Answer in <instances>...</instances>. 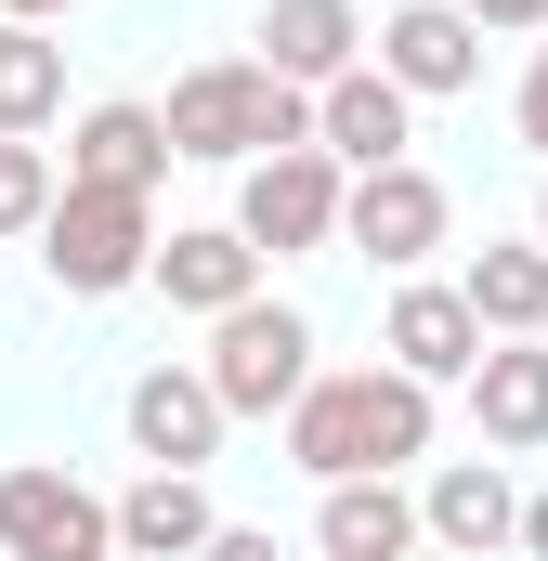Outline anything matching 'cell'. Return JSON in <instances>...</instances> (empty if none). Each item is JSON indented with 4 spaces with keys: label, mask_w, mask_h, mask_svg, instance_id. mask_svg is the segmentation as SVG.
Listing matches in <instances>:
<instances>
[{
    "label": "cell",
    "mask_w": 548,
    "mask_h": 561,
    "mask_svg": "<svg viewBox=\"0 0 548 561\" xmlns=\"http://www.w3.org/2000/svg\"><path fill=\"white\" fill-rule=\"evenodd\" d=\"M287 457H300L313 483H379V470L431 457V379H406V366H340V379H313V392L287 405Z\"/></svg>",
    "instance_id": "6da1fadb"
},
{
    "label": "cell",
    "mask_w": 548,
    "mask_h": 561,
    "mask_svg": "<svg viewBox=\"0 0 548 561\" xmlns=\"http://www.w3.org/2000/svg\"><path fill=\"white\" fill-rule=\"evenodd\" d=\"M39 262H53L66 300H118V287L157 275V209L118 196V183H66L53 222H39Z\"/></svg>",
    "instance_id": "7a4b0ae2"
},
{
    "label": "cell",
    "mask_w": 548,
    "mask_h": 561,
    "mask_svg": "<svg viewBox=\"0 0 548 561\" xmlns=\"http://www.w3.org/2000/svg\"><path fill=\"white\" fill-rule=\"evenodd\" d=\"M209 392H222L236 419L300 405V392H313V313H300V300H236V313L209 327Z\"/></svg>",
    "instance_id": "3957f363"
},
{
    "label": "cell",
    "mask_w": 548,
    "mask_h": 561,
    "mask_svg": "<svg viewBox=\"0 0 548 561\" xmlns=\"http://www.w3.org/2000/svg\"><path fill=\"white\" fill-rule=\"evenodd\" d=\"M340 209H353V170H340L327 144H300V157H249L236 236H249L262 262H300V249H327V236H340Z\"/></svg>",
    "instance_id": "277c9868"
},
{
    "label": "cell",
    "mask_w": 548,
    "mask_h": 561,
    "mask_svg": "<svg viewBox=\"0 0 548 561\" xmlns=\"http://www.w3.org/2000/svg\"><path fill=\"white\" fill-rule=\"evenodd\" d=\"M0 561H118V510L79 470H0Z\"/></svg>",
    "instance_id": "5b68a950"
},
{
    "label": "cell",
    "mask_w": 548,
    "mask_h": 561,
    "mask_svg": "<svg viewBox=\"0 0 548 561\" xmlns=\"http://www.w3.org/2000/svg\"><path fill=\"white\" fill-rule=\"evenodd\" d=\"M444 183L418 170V157H392V170H353V209H340V249H366L379 275H418L431 249H444Z\"/></svg>",
    "instance_id": "8992f818"
},
{
    "label": "cell",
    "mask_w": 548,
    "mask_h": 561,
    "mask_svg": "<svg viewBox=\"0 0 548 561\" xmlns=\"http://www.w3.org/2000/svg\"><path fill=\"white\" fill-rule=\"evenodd\" d=\"M222 431H236V405L209 392V366H144V379H132V444H144V470H209Z\"/></svg>",
    "instance_id": "52a82bcc"
},
{
    "label": "cell",
    "mask_w": 548,
    "mask_h": 561,
    "mask_svg": "<svg viewBox=\"0 0 548 561\" xmlns=\"http://www.w3.org/2000/svg\"><path fill=\"white\" fill-rule=\"evenodd\" d=\"M379 353H392L406 379H431V392H444V379H470V366H483L496 340H483L470 287H431V275H406V287H392V327H379Z\"/></svg>",
    "instance_id": "ba28073f"
},
{
    "label": "cell",
    "mask_w": 548,
    "mask_h": 561,
    "mask_svg": "<svg viewBox=\"0 0 548 561\" xmlns=\"http://www.w3.org/2000/svg\"><path fill=\"white\" fill-rule=\"evenodd\" d=\"M144 287H157L170 313H209V327H222L236 300H262V249H249L236 222H183V236H157V275Z\"/></svg>",
    "instance_id": "9c48e42d"
},
{
    "label": "cell",
    "mask_w": 548,
    "mask_h": 561,
    "mask_svg": "<svg viewBox=\"0 0 548 561\" xmlns=\"http://www.w3.org/2000/svg\"><path fill=\"white\" fill-rule=\"evenodd\" d=\"M418 131V92L392 79V66H353V79H327L313 92V144L340 157V170H392Z\"/></svg>",
    "instance_id": "30bf717a"
},
{
    "label": "cell",
    "mask_w": 548,
    "mask_h": 561,
    "mask_svg": "<svg viewBox=\"0 0 548 561\" xmlns=\"http://www.w3.org/2000/svg\"><path fill=\"white\" fill-rule=\"evenodd\" d=\"M379 66H392L406 92H470V79H483L470 0H406V13H379Z\"/></svg>",
    "instance_id": "8fae6325"
},
{
    "label": "cell",
    "mask_w": 548,
    "mask_h": 561,
    "mask_svg": "<svg viewBox=\"0 0 548 561\" xmlns=\"http://www.w3.org/2000/svg\"><path fill=\"white\" fill-rule=\"evenodd\" d=\"M418 510H431V549H457V561L523 549V496H510V470H496V457H444Z\"/></svg>",
    "instance_id": "7c38bea8"
},
{
    "label": "cell",
    "mask_w": 548,
    "mask_h": 561,
    "mask_svg": "<svg viewBox=\"0 0 548 561\" xmlns=\"http://www.w3.org/2000/svg\"><path fill=\"white\" fill-rule=\"evenodd\" d=\"M170 157H183V144H170V118H157V105H92V118H79V144H66V183L157 196V183H170Z\"/></svg>",
    "instance_id": "4fadbf2b"
},
{
    "label": "cell",
    "mask_w": 548,
    "mask_h": 561,
    "mask_svg": "<svg viewBox=\"0 0 548 561\" xmlns=\"http://www.w3.org/2000/svg\"><path fill=\"white\" fill-rule=\"evenodd\" d=\"M262 66L300 79V92L353 79V66H366V13H353V0H274L262 13Z\"/></svg>",
    "instance_id": "5bb4252c"
},
{
    "label": "cell",
    "mask_w": 548,
    "mask_h": 561,
    "mask_svg": "<svg viewBox=\"0 0 548 561\" xmlns=\"http://www.w3.org/2000/svg\"><path fill=\"white\" fill-rule=\"evenodd\" d=\"M418 536H431V510H418L392 470L379 483H327V510H313V549L327 561H406Z\"/></svg>",
    "instance_id": "9a60e30c"
},
{
    "label": "cell",
    "mask_w": 548,
    "mask_h": 561,
    "mask_svg": "<svg viewBox=\"0 0 548 561\" xmlns=\"http://www.w3.org/2000/svg\"><path fill=\"white\" fill-rule=\"evenodd\" d=\"M209 536H222V510H209L196 470H144L132 496H118V549L132 561H196Z\"/></svg>",
    "instance_id": "2e32d148"
},
{
    "label": "cell",
    "mask_w": 548,
    "mask_h": 561,
    "mask_svg": "<svg viewBox=\"0 0 548 561\" xmlns=\"http://www.w3.org/2000/svg\"><path fill=\"white\" fill-rule=\"evenodd\" d=\"M470 419H483V444L536 457L548 444V340H496V353L470 366Z\"/></svg>",
    "instance_id": "e0dca14e"
},
{
    "label": "cell",
    "mask_w": 548,
    "mask_h": 561,
    "mask_svg": "<svg viewBox=\"0 0 548 561\" xmlns=\"http://www.w3.org/2000/svg\"><path fill=\"white\" fill-rule=\"evenodd\" d=\"M470 313H483V340H548V249H470Z\"/></svg>",
    "instance_id": "ac0fdd59"
},
{
    "label": "cell",
    "mask_w": 548,
    "mask_h": 561,
    "mask_svg": "<svg viewBox=\"0 0 548 561\" xmlns=\"http://www.w3.org/2000/svg\"><path fill=\"white\" fill-rule=\"evenodd\" d=\"M53 118H66V39L53 26H0V131L39 144Z\"/></svg>",
    "instance_id": "d6986e66"
},
{
    "label": "cell",
    "mask_w": 548,
    "mask_h": 561,
    "mask_svg": "<svg viewBox=\"0 0 548 561\" xmlns=\"http://www.w3.org/2000/svg\"><path fill=\"white\" fill-rule=\"evenodd\" d=\"M53 196H66V183H53V157L0 131V236H39V222H53Z\"/></svg>",
    "instance_id": "ffe728a7"
},
{
    "label": "cell",
    "mask_w": 548,
    "mask_h": 561,
    "mask_svg": "<svg viewBox=\"0 0 548 561\" xmlns=\"http://www.w3.org/2000/svg\"><path fill=\"white\" fill-rule=\"evenodd\" d=\"M470 26H483V39H536L548 0H470Z\"/></svg>",
    "instance_id": "44dd1931"
},
{
    "label": "cell",
    "mask_w": 548,
    "mask_h": 561,
    "mask_svg": "<svg viewBox=\"0 0 548 561\" xmlns=\"http://www.w3.org/2000/svg\"><path fill=\"white\" fill-rule=\"evenodd\" d=\"M196 561H287V549H274V523H222V536H209Z\"/></svg>",
    "instance_id": "7402d4cb"
},
{
    "label": "cell",
    "mask_w": 548,
    "mask_h": 561,
    "mask_svg": "<svg viewBox=\"0 0 548 561\" xmlns=\"http://www.w3.org/2000/svg\"><path fill=\"white\" fill-rule=\"evenodd\" d=\"M523 144L548 157V39H536V66H523Z\"/></svg>",
    "instance_id": "603a6c76"
},
{
    "label": "cell",
    "mask_w": 548,
    "mask_h": 561,
    "mask_svg": "<svg viewBox=\"0 0 548 561\" xmlns=\"http://www.w3.org/2000/svg\"><path fill=\"white\" fill-rule=\"evenodd\" d=\"M523 561H548V496H523Z\"/></svg>",
    "instance_id": "cb8c5ba5"
},
{
    "label": "cell",
    "mask_w": 548,
    "mask_h": 561,
    "mask_svg": "<svg viewBox=\"0 0 548 561\" xmlns=\"http://www.w3.org/2000/svg\"><path fill=\"white\" fill-rule=\"evenodd\" d=\"M53 13H66V0H0V26H53Z\"/></svg>",
    "instance_id": "d4e9b609"
},
{
    "label": "cell",
    "mask_w": 548,
    "mask_h": 561,
    "mask_svg": "<svg viewBox=\"0 0 548 561\" xmlns=\"http://www.w3.org/2000/svg\"><path fill=\"white\" fill-rule=\"evenodd\" d=\"M536 249H548V196H536Z\"/></svg>",
    "instance_id": "484cf974"
}]
</instances>
